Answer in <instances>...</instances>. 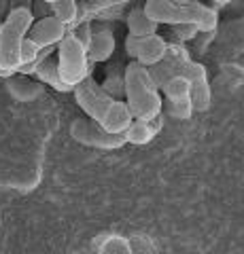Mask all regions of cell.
<instances>
[{
  "instance_id": "obj_1",
  "label": "cell",
  "mask_w": 244,
  "mask_h": 254,
  "mask_svg": "<svg viewBox=\"0 0 244 254\" xmlns=\"http://www.w3.org/2000/svg\"><path fill=\"white\" fill-rule=\"evenodd\" d=\"M75 100L77 104L85 110L91 121L102 125L111 133H123L132 123V115L128 110V104L123 100H117L108 95L102 85L96 83L91 76L83 78L81 83L75 87Z\"/></svg>"
},
{
  "instance_id": "obj_2",
  "label": "cell",
  "mask_w": 244,
  "mask_h": 254,
  "mask_svg": "<svg viewBox=\"0 0 244 254\" xmlns=\"http://www.w3.org/2000/svg\"><path fill=\"white\" fill-rule=\"evenodd\" d=\"M143 11L157 26H195L198 32H215L219 26V13L202 2H172V0H147Z\"/></svg>"
},
{
  "instance_id": "obj_3",
  "label": "cell",
  "mask_w": 244,
  "mask_h": 254,
  "mask_svg": "<svg viewBox=\"0 0 244 254\" xmlns=\"http://www.w3.org/2000/svg\"><path fill=\"white\" fill-rule=\"evenodd\" d=\"M123 95L125 104L132 119L138 121H153L155 117L162 115V95L160 89L155 87L151 74L147 66L138 62H132L123 70Z\"/></svg>"
},
{
  "instance_id": "obj_4",
  "label": "cell",
  "mask_w": 244,
  "mask_h": 254,
  "mask_svg": "<svg viewBox=\"0 0 244 254\" xmlns=\"http://www.w3.org/2000/svg\"><path fill=\"white\" fill-rule=\"evenodd\" d=\"M34 21V15L26 6L13 9L0 26V76H11L19 68L21 41L28 36V30Z\"/></svg>"
},
{
  "instance_id": "obj_5",
  "label": "cell",
  "mask_w": 244,
  "mask_h": 254,
  "mask_svg": "<svg viewBox=\"0 0 244 254\" xmlns=\"http://www.w3.org/2000/svg\"><path fill=\"white\" fill-rule=\"evenodd\" d=\"M58 72L62 83L68 85L70 89L89 76V60H87V51L85 47L77 41V38L66 32V36L58 43Z\"/></svg>"
},
{
  "instance_id": "obj_6",
  "label": "cell",
  "mask_w": 244,
  "mask_h": 254,
  "mask_svg": "<svg viewBox=\"0 0 244 254\" xmlns=\"http://www.w3.org/2000/svg\"><path fill=\"white\" fill-rule=\"evenodd\" d=\"M73 138L79 140L85 146H98V148H121L125 142L123 133H111L106 131L102 125H98L96 121H79L73 123Z\"/></svg>"
},
{
  "instance_id": "obj_7",
  "label": "cell",
  "mask_w": 244,
  "mask_h": 254,
  "mask_svg": "<svg viewBox=\"0 0 244 254\" xmlns=\"http://www.w3.org/2000/svg\"><path fill=\"white\" fill-rule=\"evenodd\" d=\"M68 28L53 15H45V17L32 21V26L28 30V38L36 43L38 49H47V47L58 45L62 38L66 36Z\"/></svg>"
},
{
  "instance_id": "obj_8",
  "label": "cell",
  "mask_w": 244,
  "mask_h": 254,
  "mask_svg": "<svg viewBox=\"0 0 244 254\" xmlns=\"http://www.w3.org/2000/svg\"><path fill=\"white\" fill-rule=\"evenodd\" d=\"M166 49H168L166 38L160 36L155 32V34H149V36L138 38V47H136V55H134V60L149 68V66L157 64V62L163 58V55H166Z\"/></svg>"
},
{
  "instance_id": "obj_9",
  "label": "cell",
  "mask_w": 244,
  "mask_h": 254,
  "mask_svg": "<svg viewBox=\"0 0 244 254\" xmlns=\"http://www.w3.org/2000/svg\"><path fill=\"white\" fill-rule=\"evenodd\" d=\"M51 49H53V47L41 49V53H38V62H36V66H34V70H32V74L38 76V81L51 85L53 89H58V91H73L68 85L62 83L60 72H58V62L49 58Z\"/></svg>"
},
{
  "instance_id": "obj_10",
  "label": "cell",
  "mask_w": 244,
  "mask_h": 254,
  "mask_svg": "<svg viewBox=\"0 0 244 254\" xmlns=\"http://www.w3.org/2000/svg\"><path fill=\"white\" fill-rule=\"evenodd\" d=\"M115 51V36L108 30H100L91 34V41L87 47V60L89 62H106Z\"/></svg>"
},
{
  "instance_id": "obj_11",
  "label": "cell",
  "mask_w": 244,
  "mask_h": 254,
  "mask_svg": "<svg viewBox=\"0 0 244 254\" xmlns=\"http://www.w3.org/2000/svg\"><path fill=\"white\" fill-rule=\"evenodd\" d=\"M155 121H157V117L153 121H138V119H132L130 127L123 131L125 142H128V144H136V146L147 144V142L153 138V133L157 131Z\"/></svg>"
},
{
  "instance_id": "obj_12",
  "label": "cell",
  "mask_w": 244,
  "mask_h": 254,
  "mask_svg": "<svg viewBox=\"0 0 244 254\" xmlns=\"http://www.w3.org/2000/svg\"><path fill=\"white\" fill-rule=\"evenodd\" d=\"M157 23L151 19V17H147V13L143 11V6L140 9H132L130 15H128V34H134V36H138V38H143V36H149V34H155L157 32Z\"/></svg>"
},
{
  "instance_id": "obj_13",
  "label": "cell",
  "mask_w": 244,
  "mask_h": 254,
  "mask_svg": "<svg viewBox=\"0 0 244 254\" xmlns=\"http://www.w3.org/2000/svg\"><path fill=\"white\" fill-rule=\"evenodd\" d=\"M51 6L53 17H58L64 26H75L77 23V13H79V2L77 0H56Z\"/></svg>"
},
{
  "instance_id": "obj_14",
  "label": "cell",
  "mask_w": 244,
  "mask_h": 254,
  "mask_svg": "<svg viewBox=\"0 0 244 254\" xmlns=\"http://www.w3.org/2000/svg\"><path fill=\"white\" fill-rule=\"evenodd\" d=\"M168 104V113L174 119H189L193 113V104L191 98H180V100H166Z\"/></svg>"
},
{
  "instance_id": "obj_15",
  "label": "cell",
  "mask_w": 244,
  "mask_h": 254,
  "mask_svg": "<svg viewBox=\"0 0 244 254\" xmlns=\"http://www.w3.org/2000/svg\"><path fill=\"white\" fill-rule=\"evenodd\" d=\"M102 89H104L108 95H113V98L121 100V95H123V74H119V68H117L115 72L113 70L108 72L106 81L102 83Z\"/></svg>"
},
{
  "instance_id": "obj_16",
  "label": "cell",
  "mask_w": 244,
  "mask_h": 254,
  "mask_svg": "<svg viewBox=\"0 0 244 254\" xmlns=\"http://www.w3.org/2000/svg\"><path fill=\"white\" fill-rule=\"evenodd\" d=\"M70 34H73L75 38L79 43H81L83 47H85V51H87V47H89V41H91V26L87 21H81V23H75V30L70 32Z\"/></svg>"
},
{
  "instance_id": "obj_17",
  "label": "cell",
  "mask_w": 244,
  "mask_h": 254,
  "mask_svg": "<svg viewBox=\"0 0 244 254\" xmlns=\"http://www.w3.org/2000/svg\"><path fill=\"white\" fill-rule=\"evenodd\" d=\"M195 34H198V28L195 26H172V36L178 38V43L189 41V38H193Z\"/></svg>"
},
{
  "instance_id": "obj_18",
  "label": "cell",
  "mask_w": 244,
  "mask_h": 254,
  "mask_svg": "<svg viewBox=\"0 0 244 254\" xmlns=\"http://www.w3.org/2000/svg\"><path fill=\"white\" fill-rule=\"evenodd\" d=\"M136 47H138V36L128 34V38H125V51H128L130 58H134V55H136Z\"/></svg>"
},
{
  "instance_id": "obj_19",
  "label": "cell",
  "mask_w": 244,
  "mask_h": 254,
  "mask_svg": "<svg viewBox=\"0 0 244 254\" xmlns=\"http://www.w3.org/2000/svg\"><path fill=\"white\" fill-rule=\"evenodd\" d=\"M212 2H217V4H227V2H232V0H212Z\"/></svg>"
},
{
  "instance_id": "obj_20",
  "label": "cell",
  "mask_w": 244,
  "mask_h": 254,
  "mask_svg": "<svg viewBox=\"0 0 244 254\" xmlns=\"http://www.w3.org/2000/svg\"><path fill=\"white\" fill-rule=\"evenodd\" d=\"M172 2H178V4H185V2H191V0H172Z\"/></svg>"
},
{
  "instance_id": "obj_21",
  "label": "cell",
  "mask_w": 244,
  "mask_h": 254,
  "mask_svg": "<svg viewBox=\"0 0 244 254\" xmlns=\"http://www.w3.org/2000/svg\"><path fill=\"white\" fill-rule=\"evenodd\" d=\"M115 2H117V4H121V2H125V0H115Z\"/></svg>"
},
{
  "instance_id": "obj_22",
  "label": "cell",
  "mask_w": 244,
  "mask_h": 254,
  "mask_svg": "<svg viewBox=\"0 0 244 254\" xmlns=\"http://www.w3.org/2000/svg\"><path fill=\"white\" fill-rule=\"evenodd\" d=\"M0 26H2V21H0Z\"/></svg>"
}]
</instances>
